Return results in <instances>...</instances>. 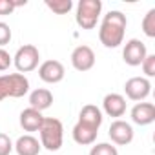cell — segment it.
<instances>
[{"mask_svg": "<svg viewBox=\"0 0 155 155\" xmlns=\"http://www.w3.org/2000/svg\"><path fill=\"white\" fill-rule=\"evenodd\" d=\"M128 20L122 11H110L104 15L101 29H99V38L106 48H119L124 40V31H126Z\"/></svg>", "mask_w": 155, "mask_h": 155, "instance_id": "cell-1", "label": "cell"}, {"mask_svg": "<svg viewBox=\"0 0 155 155\" xmlns=\"http://www.w3.org/2000/svg\"><path fill=\"white\" fill-rule=\"evenodd\" d=\"M38 131H40V146H44L48 151L60 150L62 140H64V128L58 119H55V117L44 119Z\"/></svg>", "mask_w": 155, "mask_h": 155, "instance_id": "cell-2", "label": "cell"}, {"mask_svg": "<svg viewBox=\"0 0 155 155\" xmlns=\"http://www.w3.org/2000/svg\"><path fill=\"white\" fill-rule=\"evenodd\" d=\"M29 91V81L22 73H9L0 77V101L6 97L20 99Z\"/></svg>", "mask_w": 155, "mask_h": 155, "instance_id": "cell-3", "label": "cell"}, {"mask_svg": "<svg viewBox=\"0 0 155 155\" xmlns=\"http://www.w3.org/2000/svg\"><path fill=\"white\" fill-rule=\"evenodd\" d=\"M102 11V2L101 0H81L77 6V24L82 29H93L99 22Z\"/></svg>", "mask_w": 155, "mask_h": 155, "instance_id": "cell-4", "label": "cell"}, {"mask_svg": "<svg viewBox=\"0 0 155 155\" xmlns=\"http://www.w3.org/2000/svg\"><path fill=\"white\" fill-rule=\"evenodd\" d=\"M40 62V53L33 44H26L22 48L17 49L15 57H13V64L18 69V73H29L33 71Z\"/></svg>", "mask_w": 155, "mask_h": 155, "instance_id": "cell-5", "label": "cell"}, {"mask_svg": "<svg viewBox=\"0 0 155 155\" xmlns=\"http://www.w3.org/2000/svg\"><path fill=\"white\" fill-rule=\"evenodd\" d=\"M124 91H126V97L130 101L140 102L151 93V82L146 79V77H131V79H128L126 84H124Z\"/></svg>", "mask_w": 155, "mask_h": 155, "instance_id": "cell-6", "label": "cell"}, {"mask_svg": "<svg viewBox=\"0 0 155 155\" xmlns=\"http://www.w3.org/2000/svg\"><path fill=\"white\" fill-rule=\"evenodd\" d=\"M148 55V49H146V44L139 38H131L126 42L124 49H122V58L128 66H140L142 60L146 58Z\"/></svg>", "mask_w": 155, "mask_h": 155, "instance_id": "cell-7", "label": "cell"}, {"mask_svg": "<svg viewBox=\"0 0 155 155\" xmlns=\"http://www.w3.org/2000/svg\"><path fill=\"white\" fill-rule=\"evenodd\" d=\"M71 64L77 71H88L95 66V53L90 46H77L71 53Z\"/></svg>", "mask_w": 155, "mask_h": 155, "instance_id": "cell-8", "label": "cell"}, {"mask_svg": "<svg viewBox=\"0 0 155 155\" xmlns=\"http://www.w3.org/2000/svg\"><path fill=\"white\" fill-rule=\"evenodd\" d=\"M64 75H66V69L62 66V62L58 60H46L40 64L38 68V77H40V81L48 82V84H57L64 79Z\"/></svg>", "mask_w": 155, "mask_h": 155, "instance_id": "cell-9", "label": "cell"}, {"mask_svg": "<svg viewBox=\"0 0 155 155\" xmlns=\"http://www.w3.org/2000/svg\"><path fill=\"white\" fill-rule=\"evenodd\" d=\"M108 135H110V139H111L115 144L126 146V144H130V142L133 140V128H131L130 122L117 119V120L111 122V126H110V130H108Z\"/></svg>", "mask_w": 155, "mask_h": 155, "instance_id": "cell-10", "label": "cell"}, {"mask_svg": "<svg viewBox=\"0 0 155 155\" xmlns=\"http://www.w3.org/2000/svg\"><path fill=\"white\" fill-rule=\"evenodd\" d=\"M102 108H104V113L108 117H122L126 113V99L119 93H108L102 101Z\"/></svg>", "mask_w": 155, "mask_h": 155, "instance_id": "cell-11", "label": "cell"}, {"mask_svg": "<svg viewBox=\"0 0 155 155\" xmlns=\"http://www.w3.org/2000/svg\"><path fill=\"white\" fill-rule=\"evenodd\" d=\"M131 120L139 126H148L155 120V106L151 102H137L131 108Z\"/></svg>", "mask_w": 155, "mask_h": 155, "instance_id": "cell-12", "label": "cell"}, {"mask_svg": "<svg viewBox=\"0 0 155 155\" xmlns=\"http://www.w3.org/2000/svg\"><path fill=\"white\" fill-rule=\"evenodd\" d=\"M71 133H73V140H75L77 144L88 146V144H93V142H95L99 130H95V128H91V126H86V124H82V122H77V124L73 126V131H71Z\"/></svg>", "mask_w": 155, "mask_h": 155, "instance_id": "cell-13", "label": "cell"}, {"mask_svg": "<svg viewBox=\"0 0 155 155\" xmlns=\"http://www.w3.org/2000/svg\"><path fill=\"white\" fill-rule=\"evenodd\" d=\"M51 102H53V93L46 88H38V90L31 91V95H29V108H33L40 113L44 110H48L51 106Z\"/></svg>", "mask_w": 155, "mask_h": 155, "instance_id": "cell-14", "label": "cell"}, {"mask_svg": "<svg viewBox=\"0 0 155 155\" xmlns=\"http://www.w3.org/2000/svg\"><path fill=\"white\" fill-rule=\"evenodd\" d=\"M79 122L99 130L101 124H102V111L97 106H93V104H86L81 110V113H79Z\"/></svg>", "mask_w": 155, "mask_h": 155, "instance_id": "cell-15", "label": "cell"}, {"mask_svg": "<svg viewBox=\"0 0 155 155\" xmlns=\"http://www.w3.org/2000/svg\"><path fill=\"white\" fill-rule=\"evenodd\" d=\"M13 148L17 150L18 155H38L42 146H40L38 139H35L33 135H22L13 144Z\"/></svg>", "mask_w": 155, "mask_h": 155, "instance_id": "cell-16", "label": "cell"}, {"mask_svg": "<svg viewBox=\"0 0 155 155\" xmlns=\"http://www.w3.org/2000/svg\"><path fill=\"white\" fill-rule=\"evenodd\" d=\"M42 113L33 110V108H26L22 113H20V126L26 130V131H38L40 126H42Z\"/></svg>", "mask_w": 155, "mask_h": 155, "instance_id": "cell-17", "label": "cell"}, {"mask_svg": "<svg viewBox=\"0 0 155 155\" xmlns=\"http://www.w3.org/2000/svg\"><path fill=\"white\" fill-rule=\"evenodd\" d=\"M46 6L57 15H66V13L71 11L73 2L71 0H46Z\"/></svg>", "mask_w": 155, "mask_h": 155, "instance_id": "cell-18", "label": "cell"}, {"mask_svg": "<svg viewBox=\"0 0 155 155\" xmlns=\"http://www.w3.org/2000/svg\"><path fill=\"white\" fill-rule=\"evenodd\" d=\"M142 31L150 38L155 37V9H150L144 15V18H142Z\"/></svg>", "mask_w": 155, "mask_h": 155, "instance_id": "cell-19", "label": "cell"}, {"mask_svg": "<svg viewBox=\"0 0 155 155\" xmlns=\"http://www.w3.org/2000/svg\"><path fill=\"white\" fill-rule=\"evenodd\" d=\"M90 155H119V151L110 142H101L90 150Z\"/></svg>", "mask_w": 155, "mask_h": 155, "instance_id": "cell-20", "label": "cell"}, {"mask_svg": "<svg viewBox=\"0 0 155 155\" xmlns=\"http://www.w3.org/2000/svg\"><path fill=\"white\" fill-rule=\"evenodd\" d=\"M146 77H155V55H146V58L140 64Z\"/></svg>", "mask_w": 155, "mask_h": 155, "instance_id": "cell-21", "label": "cell"}, {"mask_svg": "<svg viewBox=\"0 0 155 155\" xmlns=\"http://www.w3.org/2000/svg\"><path fill=\"white\" fill-rule=\"evenodd\" d=\"M13 151V142L6 133H0V155H9Z\"/></svg>", "mask_w": 155, "mask_h": 155, "instance_id": "cell-22", "label": "cell"}, {"mask_svg": "<svg viewBox=\"0 0 155 155\" xmlns=\"http://www.w3.org/2000/svg\"><path fill=\"white\" fill-rule=\"evenodd\" d=\"M9 40H11V28L6 22H0V48L9 44Z\"/></svg>", "mask_w": 155, "mask_h": 155, "instance_id": "cell-23", "label": "cell"}, {"mask_svg": "<svg viewBox=\"0 0 155 155\" xmlns=\"http://www.w3.org/2000/svg\"><path fill=\"white\" fill-rule=\"evenodd\" d=\"M11 64H13V57L4 48H0V71H6Z\"/></svg>", "mask_w": 155, "mask_h": 155, "instance_id": "cell-24", "label": "cell"}, {"mask_svg": "<svg viewBox=\"0 0 155 155\" xmlns=\"http://www.w3.org/2000/svg\"><path fill=\"white\" fill-rule=\"evenodd\" d=\"M15 8V0H0V15H11Z\"/></svg>", "mask_w": 155, "mask_h": 155, "instance_id": "cell-25", "label": "cell"}]
</instances>
